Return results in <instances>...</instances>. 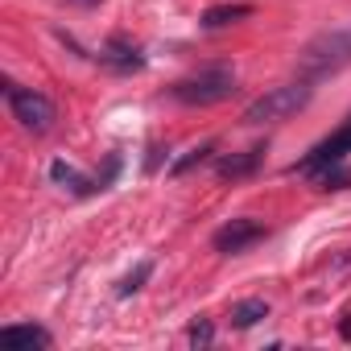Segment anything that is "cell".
I'll use <instances>...</instances> for the list:
<instances>
[{"instance_id": "12", "label": "cell", "mask_w": 351, "mask_h": 351, "mask_svg": "<svg viewBox=\"0 0 351 351\" xmlns=\"http://www.w3.org/2000/svg\"><path fill=\"white\" fill-rule=\"evenodd\" d=\"M261 318H269V302H265V298H244V302L232 306V326H236V330H248V326H256Z\"/></svg>"}, {"instance_id": "5", "label": "cell", "mask_w": 351, "mask_h": 351, "mask_svg": "<svg viewBox=\"0 0 351 351\" xmlns=\"http://www.w3.org/2000/svg\"><path fill=\"white\" fill-rule=\"evenodd\" d=\"M9 108L21 120V128H29V132H50L54 120H58L54 99L42 95V91H34V87H9Z\"/></svg>"}, {"instance_id": "13", "label": "cell", "mask_w": 351, "mask_h": 351, "mask_svg": "<svg viewBox=\"0 0 351 351\" xmlns=\"http://www.w3.org/2000/svg\"><path fill=\"white\" fill-rule=\"evenodd\" d=\"M310 182H314L318 191H343V186H351V169L339 161V165H326V169H318Z\"/></svg>"}, {"instance_id": "2", "label": "cell", "mask_w": 351, "mask_h": 351, "mask_svg": "<svg viewBox=\"0 0 351 351\" xmlns=\"http://www.w3.org/2000/svg\"><path fill=\"white\" fill-rule=\"evenodd\" d=\"M310 99H314V83H310V79L281 83V87H273V91H265L261 99H252L240 120H244L248 128H256V124H281V120L298 116Z\"/></svg>"}, {"instance_id": "11", "label": "cell", "mask_w": 351, "mask_h": 351, "mask_svg": "<svg viewBox=\"0 0 351 351\" xmlns=\"http://www.w3.org/2000/svg\"><path fill=\"white\" fill-rule=\"evenodd\" d=\"M248 17H252V5H215V9H207L199 17V25L203 29H228V25L248 21Z\"/></svg>"}, {"instance_id": "7", "label": "cell", "mask_w": 351, "mask_h": 351, "mask_svg": "<svg viewBox=\"0 0 351 351\" xmlns=\"http://www.w3.org/2000/svg\"><path fill=\"white\" fill-rule=\"evenodd\" d=\"M0 343H5L9 351H46L54 339L38 322H9V326H0Z\"/></svg>"}, {"instance_id": "16", "label": "cell", "mask_w": 351, "mask_h": 351, "mask_svg": "<svg viewBox=\"0 0 351 351\" xmlns=\"http://www.w3.org/2000/svg\"><path fill=\"white\" fill-rule=\"evenodd\" d=\"M186 339H191V347H207V343L215 339V326H211L207 318H199V322H191V330H186Z\"/></svg>"}, {"instance_id": "4", "label": "cell", "mask_w": 351, "mask_h": 351, "mask_svg": "<svg viewBox=\"0 0 351 351\" xmlns=\"http://www.w3.org/2000/svg\"><path fill=\"white\" fill-rule=\"evenodd\" d=\"M347 153H351V116L326 136V141H318L302 161H293L289 165V173H302V178H314L318 169H326V165H339V161H347Z\"/></svg>"}, {"instance_id": "10", "label": "cell", "mask_w": 351, "mask_h": 351, "mask_svg": "<svg viewBox=\"0 0 351 351\" xmlns=\"http://www.w3.org/2000/svg\"><path fill=\"white\" fill-rule=\"evenodd\" d=\"M50 178H54L62 191H71V195H95V191H104V186H99V178H83V173H79L75 165H66L62 157H58V161H50Z\"/></svg>"}, {"instance_id": "3", "label": "cell", "mask_w": 351, "mask_h": 351, "mask_svg": "<svg viewBox=\"0 0 351 351\" xmlns=\"http://www.w3.org/2000/svg\"><path fill=\"white\" fill-rule=\"evenodd\" d=\"M236 91V71L232 66H203L199 75H186L169 87V95L178 104H191V108H211V104H223L228 95Z\"/></svg>"}, {"instance_id": "17", "label": "cell", "mask_w": 351, "mask_h": 351, "mask_svg": "<svg viewBox=\"0 0 351 351\" xmlns=\"http://www.w3.org/2000/svg\"><path fill=\"white\" fill-rule=\"evenodd\" d=\"M71 5H79V9H95V5H104V0H71Z\"/></svg>"}, {"instance_id": "9", "label": "cell", "mask_w": 351, "mask_h": 351, "mask_svg": "<svg viewBox=\"0 0 351 351\" xmlns=\"http://www.w3.org/2000/svg\"><path fill=\"white\" fill-rule=\"evenodd\" d=\"M265 161V149H244V153H223L215 161V173L219 178H248V173H256V165Z\"/></svg>"}, {"instance_id": "15", "label": "cell", "mask_w": 351, "mask_h": 351, "mask_svg": "<svg viewBox=\"0 0 351 351\" xmlns=\"http://www.w3.org/2000/svg\"><path fill=\"white\" fill-rule=\"evenodd\" d=\"M149 277H153V261H141V265L120 281V289H116V293H120V298H132V293H141V285H145Z\"/></svg>"}, {"instance_id": "6", "label": "cell", "mask_w": 351, "mask_h": 351, "mask_svg": "<svg viewBox=\"0 0 351 351\" xmlns=\"http://www.w3.org/2000/svg\"><path fill=\"white\" fill-rule=\"evenodd\" d=\"M269 236V228L261 223V219H232V223H223L215 236H211V248L215 252H223V256H240V252H248L252 244H261Z\"/></svg>"}, {"instance_id": "8", "label": "cell", "mask_w": 351, "mask_h": 351, "mask_svg": "<svg viewBox=\"0 0 351 351\" xmlns=\"http://www.w3.org/2000/svg\"><path fill=\"white\" fill-rule=\"evenodd\" d=\"M99 62H104V66H112V71H124V75H128V71H141V66H145V54H141L132 42L112 38V42L99 50Z\"/></svg>"}, {"instance_id": "14", "label": "cell", "mask_w": 351, "mask_h": 351, "mask_svg": "<svg viewBox=\"0 0 351 351\" xmlns=\"http://www.w3.org/2000/svg\"><path fill=\"white\" fill-rule=\"evenodd\" d=\"M211 153H215V141H207V145H195L186 157H178V161L169 165V178H182V173H191V169H195V165H203Z\"/></svg>"}, {"instance_id": "1", "label": "cell", "mask_w": 351, "mask_h": 351, "mask_svg": "<svg viewBox=\"0 0 351 351\" xmlns=\"http://www.w3.org/2000/svg\"><path fill=\"white\" fill-rule=\"evenodd\" d=\"M347 66H351V29H326V34L310 38L298 54V75L310 83L330 79Z\"/></svg>"}]
</instances>
